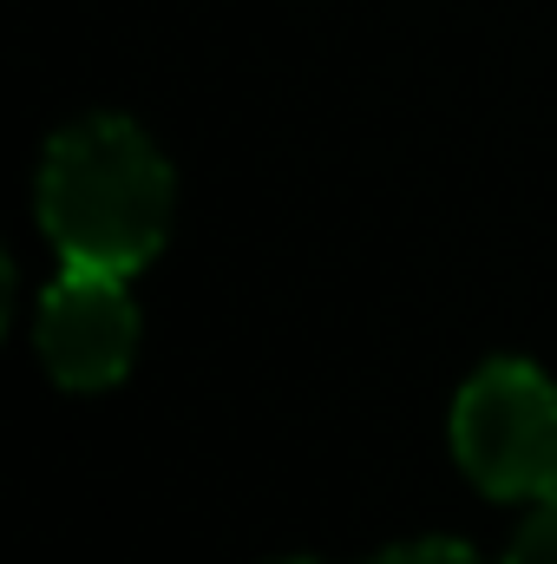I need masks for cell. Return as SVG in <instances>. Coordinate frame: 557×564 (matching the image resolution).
Here are the masks:
<instances>
[{"instance_id":"1","label":"cell","mask_w":557,"mask_h":564,"mask_svg":"<svg viewBox=\"0 0 557 564\" xmlns=\"http://www.w3.org/2000/svg\"><path fill=\"white\" fill-rule=\"evenodd\" d=\"M40 224L66 270L132 276L171 230V164L139 126L86 119L40 164Z\"/></svg>"},{"instance_id":"2","label":"cell","mask_w":557,"mask_h":564,"mask_svg":"<svg viewBox=\"0 0 557 564\" xmlns=\"http://www.w3.org/2000/svg\"><path fill=\"white\" fill-rule=\"evenodd\" d=\"M452 453L492 499L557 492V388L532 361H492L452 408Z\"/></svg>"},{"instance_id":"3","label":"cell","mask_w":557,"mask_h":564,"mask_svg":"<svg viewBox=\"0 0 557 564\" xmlns=\"http://www.w3.org/2000/svg\"><path fill=\"white\" fill-rule=\"evenodd\" d=\"M139 355V308L125 295V276L112 270H66L40 302V361L59 388L99 394L119 388Z\"/></svg>"},{"instance_id":"4","label":"cell","mask_w":557,"mask_h":564,"mask_svg":"<svg viewBox=\"0 0 557 564\" xmlns=\"http://www.w3.org/2000/svg\"><path fill=\"white\" fill-rule=\"evenodd\" d=\"M505 564H557V492L532 499V519H525V532H518Z\"/></svg>"},{"instance_id":"5","label":"cell","mask_w":557,"mask_h":564,"mask_svg":"<svg viewBox=\"0 0 557 564\" xmlns=\"http://www.w3.org/2000/svg\"><path fill=\"white\" fill-rule=\"evenodd\" d=\"M374 564H479V558L466 545H452V539H426V545H401V552H387Z\"/></svg>"}]
</instances>
